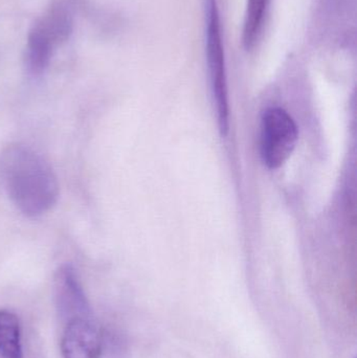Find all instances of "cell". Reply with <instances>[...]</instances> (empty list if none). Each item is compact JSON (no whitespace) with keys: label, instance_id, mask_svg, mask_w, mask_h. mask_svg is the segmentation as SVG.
Returning <instances> with one entry per match:
<instances>
[{"label":"cell","instance_id":"277c9868","mask_svg":"<svg viewBox=\"0 0 357 358\" xmlns=\"http://www.w3.org/2000/svg\"><path fill=\"white\" fill-rule=\"evenodd\" d=\"M54 294L61 315L65 321L89 317L90 307L85 292L71 265H63L54 275Z\"/></svg>","mask_w":357,"mask_h":358},{"label":"cell","instance_id":"3957f363","mask_svg":"<svg viewBox=\"0 0 357 358\" xmlns=\"http://www.w3.org/2000/svg\"><path fill=\"white\" fill-rule=\"evenodd\" d=\"M298 142V127L287 111L270 108L261 123V157L270 169H278L293 155Z\"/></svg>","mask_w":357,"mask_h":358},{"label":"cell","instance_id":"7a4b0ae2","mask_svg":"<svg viewBox=\"0 0 357 358\" xmlns=\"http://www.w3.org/2000/svg\"><path fill=\"white\" fill-rule=\"evenodd\" d=\"M207 24V57L212 92L217 110L218 124L222 136H228L230 128V104L226 81V58L222 44L219 10L216 0H205Z\"/></svg>","mask_w":357,"mask_h":358},{"label":"cell","instance_id":"ba28073f","mask_svg":"<svg viewBox=\"0 0 357 358\" xmlns=\"http://www.w3.org/2000/svg\"><path fill=\"white\" fill-rule=\"evenodd\" d=\"M20 325L16 315L0 311V355L3 358H22Z\"/></svg>","mask_w":357,"mask_h":358},{"label":"cell","instance_id":"5b68a950","mask_svg":"<svg viewBox=\"0 0 357 358\" xmlns=\"http://www.w3.org/2000/svg\"><path fill=\"white\" fill-rule=\"evenodd\" d=\"M61 350L64 358H100V334L89 317H77L67 322Z\"/></svg>","mask_w":357,"mask_h":358},{"label":"cell","instance_id":"52a82bcc","mask_svg":"<svg viewBox=\"0 0 357 358\" xmlns=\"http://www.w3.org/2000/svg\"><path fill=\"white\" fill-rule=\"evenodd\" d=\"M54 48L45 36L34 27L31 29L27 39V62L34 75H40L48 69Z\"/></svg>","mask_w":357,"mask_h":358},{"label":"cell","instance_id":"6da1fadb","mask_svg":"<svg viewBox=\"0 0 357 358\" xmlns=\"http://www.w3.org/2000/svg\"><path fill=\"white\" fill-rule=\"evenodd\" d=\"M0 185L25 216L45 214L56 204L59 183L50 164L33 149L10 144L0 155Z\"/></svg>","mask_w":357,"mask_h":358},{"label":"cell","instance_id":"9c48e42d","mask_svg":"<svg viewBox=\"0 0 357 358\" xmlns=\"http://www.w3.org/2000/svg\"><path fill=\"white\" fill-rule=\"evenodd\" d=\"M268 4V0H247L242 35L245 50H253L259 39Z\"/></svg>","mask_w":357,"mask_h":358},{"label":"cell","instance_id":"8992f818","mask_svg":"<svg viewBox=\"0 0 357 358\" xmlns=\"http://www.w3.org/2000/svg\"><path fill=\"white\" fill-rule=\"evenodd\" d=\"M54 46L63 43L73 33V21L66 2H56L34 25Z\"/></svg>","mask_w":357,"mask_h":358}]
</instances>
